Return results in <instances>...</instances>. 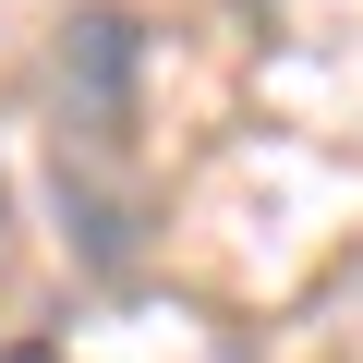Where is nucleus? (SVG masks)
Masks as SVG:
<instances>
[{"label":"nucleus","instance_id":"nucleus-1","mask_svg":"<svg viewBox=\"0 0 363 363\" xmlns=\"http://www.w3.org/2000/svg\"><path fill=\"white\" fill-rule=\"evenodd\" d=\"M133 61H145V25L121 13V0L61 13V97H73L85 145H109V133H121V109H133Z\"/></svg>","mask_w":363,"mask_h":363},{"label":"nucleus","instance_id":"nucleus-2","mask_svg":"<svg viewBox=\"0 0 363 363\" xmlns=\"http://www.w3.org/2000/svg\"><path fill=\"white\" fill-rule=\"evenodd\" d=\"M61 218H73V242H85L97 267H133V206H121V194H97V182L73 169V145H61Z\"/></svg>","mask_w":363,"mask_h":363},{"label":"nucleus","instance_id":"nucleus-3","mask_svg":"<svg viewBox=\"0 0 363 363\" xmlns=\"http://www.w3.org/2000/svg\"><path fill=\"white\" fill-rule=\"evenodd\" d=\"M0 230H13V169H0Z\"/></svg>","mask_w":363,"mask_h":363},{"label":"nucleus","instance_id":"nucleus-4","mask_svg":"<svg viewBox=\"0 0 363 363\" xmlns=\"http://www.w3.org/2000/svg\"><path fill=\"white\" fill-rule=\"evenodd\" d=\"M255 13H267V0H255Z\"/></svg>","mask_w":363,"mask_h":363}]
</instances>
